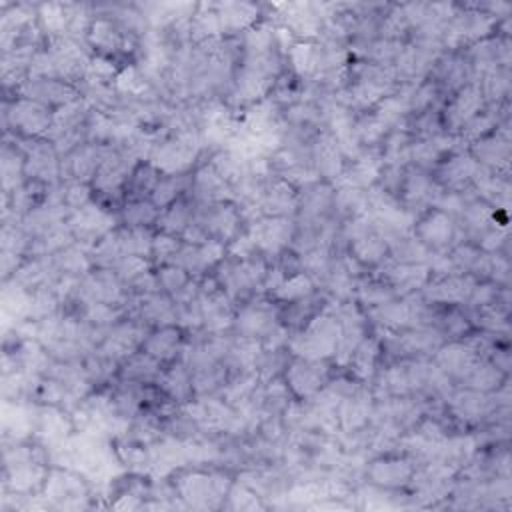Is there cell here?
I'll return each mask as SVG.
<instances>
[{
	"label": "cell",
	"mask_w": 512,
	"mask_h": 512,
	"mask_svg": "<svg viewBox=\"0 0 512 512\" xmlns=\"http://www.w3.org/2000/svg\"><path fill=\"white\" fill-rule=\"evenodd\" d=\"M160 208L152 200H124L118 210L120 226L126 228H154Z\"/></svg>",
	"instance_id": "cell-36"
},
{
	"label": "cell",
	"mask_w": 512,
	"mask_h": 512,
	"mask_svg": "<svg viewBox=\"0 0 512 512\" xmlns=\"http://www.w3.org/2000/svg\"><path fill=\"white\" fill-rule=\"evenodd\" d=\"M286 68L302 82H310L318 76V42L296 40L286 52Z\"/></svg>",
	"instance_id": "cell-31"
},
{
	"label": "cell",
	"mask_w": 512,
	"mask_h": 512,
	"mask_svg": "<svg viewBox=\"0 0 512 512\" xmlns=\"http://www.w3.org/2000/svg\"><path fill=\"white\" fill-rule=\"evenodd\" d=\"M486 108L478 82H470L458 92L450 94L442 106V124L450 134H458L462 126Z\"/></svg>",
	"instance_id": "cell-15"
},
{
	"label": "cell",
	"mask_w": 512,
	"mask_h": 512,
	"mask_svg": "<svg viewBox=\"0 0 512 512\" xmlns=\"http://www.w3.org/2000/svg\"><path fill=\"white\" fill-rule=\"evenodd\" d=\"M192 220H194V202L186 194V196L178 198L174 204H170L168 208L160 210V216H158L154 228L158 232L182 238L184 230L190 226Z\"/></svg>",
	"instance_id": "cell-33"
},
{
	"label": "cell",
	"mask_w": 512,
	"mask_h": 512,
	"mask_svg": "<svg viewBox=\"0 0 512 512\" xmlns=\"http://www.w3.org/2000/svg\"><path fill=\"white\" fill-rule=\"evenodd\" d=\"M14 96L40 102L52 110L82 96L80 88L60 78H26Z\"/></svg>",
	"instance_id": "cell-17"
},
{
	"label": "cell",
	"mask_w": 512,
	"mask_h": 512,
	"mask_svg": "<svg viewBox=\"0 0 512 512\" xmlns=\"http://www.w3.org/2000/svg\"><path fill=\"white\" fill-rule=\"evenodd\" d=\"M412 234L432 252H448L456 242L462 240L456 220L438 208H428L416 216Z\"/></svg>",
	"instance_id": "cell-11"
},
{
	"label": "cell",
	"mask_w": 512,
	"mask_h": 512,
	"mask_svg": "<svg viewBox=\"0 0 512 512\" xmlns=\"http://www.w3.org/2000/svg\"><path fill=\"white\" fill-rule=\"evenodd\" d=\"M222 508H230V510H262V508H266V502L252 488H248L246 484L234 480L230 490H228V496H226Z\"/></svg>",
	"instance_id": "cell-42"
},
{
	"label": "cell",
	"mask_w": 512,
	"mask_h": 512,
	"mask_svg": "<svg viewBox=\"0 0 512 512\" xmlns=\"http://www.w3.org/2000/svg\"><path fill=\"white\" fill-rule=\"evenodd\" d=\"M334 186L324 180H314L302 188H298V210H296V226H318L334 218Z\"/></svg>",
	"instance_id": "cell-12"
},
{
	"label": "cell",
	"mask_w": 512,
	"mask_h": 512,
	"mask_svg": "<svg viewBox=\"0 0 512 512\" xmlns=\"http://www.w3.org/2000/svg\"><path fill=\"white\" fill-rule=\"evenodd\" d=\"M114 144L82 142L70 154L62 156V182H86L92 184L98 168L112 152Z\"/></svg>",
	"instance_id": "cell-14"
},
{
	"label": "cell",
	"mask_w": 512,
	"mask_h": 512,
	"mask_svg": "<svg viewBox=\"0 0 512 512\" xmlns=\"http://www.w3.org/2000/svg\"><path fill=\"white\" fill-rule=\"evenodd\" d=\"M416 462L404 452L378 454L364 464V482L382 490H406L414 472Z\"/></svg>",
	"instance_id": "cell-6"
},
{
	"label": "cell",
	"mask_w": 512,
	"mask_h": 512,
	"mask_svg": "<svg viewBox=\"0 0 512 512\" xmlns=\"http://www.w3.org/2000/svg\"><path fill=\"white\" fill-rule=\"evenodd\" d=\"M374 408V394L370 384H360L354 392L344 396L338 404V434H352L370 424Z\"/></svg>",
	"instance_id": "cell-21"
},
{
	"label": "cell",
	"mask_w": 512,
	"mask_h": 512,
	"mask_svg": "<svg viewBox=\"0 0 512 512\" xmlns=\"http://www.w3.org/2000/svg\"><path fill=\"white\" fill-rule=\"evenodd\" d=\"M150 330L152 328H148L140 320L124 316L120 322H116L112 328H108V332L104 334V338L96 350L120 364L130 354H134L142 348V342Z\"/></svg>",
	"instance_id": "cell-13"
},
{
	"label": "cell",
	"mask_w": 512,
	"mask_h": 512,
	"mask_svg": "<svg viewBox=\"0 0 512 512\" xmlns=\"http://www.w3.org/2000/svg\"><path fill=\"white\" fill-rule=\"evenodd\" d=\"M24 150L10 138H4L0 154V176H2V194H10L26 182L24 174Z\"/></svg>",
	"instance_id": "cell-32"
},
{
	"label": "cell",
	"mask_w": 512,
	"mask_h": 512,
	"mask_svg": "<svg viewBox=\"0 0 512 512\" xmlns=\"http://www.w3.org/2000/svg\"><path fill=\"white\" fill-rule=\"evenodd\" d=\"M332 302L326 304L304 328L292 332L288 340V350L292 356L308 360H330L338 346V322L332 314Z\"/></svg>",
	"instance_id": "cell-2"
},
{
	"label": "cell",
	"mask_w": 512,
	"mask_h": 512,
	"mask_svg": "<svg viewBox=\"0 0 512 512\" xmlns=\"http://www.w3.org/2000/svg\"><path fill=\"white\" fill-rule=\"evenodd\" d=\"M478 280L470 274H450L430 278L420 290V296L434 306H462Z\"/></svg>",
	"instance_id": "cell-20"
},
{
	"label": "cell",
	"mask_w": 512,
	"mask_h": 512,
	"mask_svg": "<svg viewBox=\"0 0 512 512\" xmlns=\"http://www.w3.org/2000/svg\"><path fill=\"white\" fill-rule=\"evenodd\" d=\"M54 110L20 96H8L2 104L4 134L14 138H44L52 126Z\"/></svg>",
	"instance_id": "cell-3"
},
{
	"label": "cell",
	"mask_w": 512,
	"mask_h": 512,
	"mask_svg": "<svg viewBox=\"0 0 512 512\" xmlns=\"http://www.w3.org/2000/svg\"><path fill=\"white\" fill-rule=\"evenodd\" d=\"M160 176H162L160 170L156 166H152L148 160L138 162L132 168V172L124 184V198L126 200H150L152 190L158 184Z\"/></svg>",
	"instance_id": "cell-34"
},
{
	"label": "cell",
	"mask_w": 512,
	"mask_h": 512,
	"mask_svg": "<svg viewBox=\"0 0 512 512\" xmlns=\"http://www.w3.org/2000/svg\"><path fill=\"white\" fill-rule=\"evenodd\" d=\"M280 324V306L266 294L254 296L236 308L232 334L264 340Z\"/></svg>",
	"instance_id": "cell-5"
},
{
	"label": "cell",
	"mask_w": 512,
	"mask_h": 512,
	"mask_svg": "<svg viewBox=\"0 0 512 512\" xmlns=\"http://www.w3.org/2000/svg\"><path fill=\"white\" fill-rule=\"evenodd\" d=\"M154 272H156V278H158V284H160V292L168 294L170 298H174L182 288H186L194 280L186 270H182L176 264L156 266Z\"/></svg>",
	"instance_id": "cell-43"
},
{
	"label": "cell",
	"mask_w": 512,
	"mask_h": 512,
	"mask_svg": "<svg viewBox=\"0 0 512 512\" xmlns=\"http://www.w3.org/2000/svg\"><path fill=\"white\" fill-rule=\"evenodd\" d=\"M316 290H318V286L312 280V276L302 270V272L286 276L282 280V284L268 298H272L276 304H290V302H298V300L312 296Z\"/></svg>",
	"instance_id": "cell-37"
},
{
	"label": "cell",
	"mask_w": 512,
	"mask_h": 512,
	"mask_svg": "<svg viewBox=\"0 0 512 512\" xmlns=\"http://www.w3.org/2000/svg\"><path fill=\"white\" fill-rule=\"evenodd\" d=\"M66 224L74 236V240L82 246H86L88 250L106 234H110L112 230H116L120 226L118 214L104 208L102 204H98L96 200L88 202L86 206L74 210L68 214Z\"/></svg>",
	"instance_id": "cell-7"
},
{
	"label": "cell",
	"mask_w": 512,
	"mask_h": 512,
	"mask_svg": "<svg viewBox=\"0 0 512 512\" xmlns=\"http://www.w3.org/2000/svg\"><path fill=\"white\" fill-rule=\"evenodd\" d=\"M156 386L162 390L166 398L172 402L184 406L190 400H194V388H192V372L182 360H174L170 364H164Z\"/></svg>",
	"instance_id": "cell-28"
},
{
	"label": "cell",
	"mask_w": 512,
	"mask_h": 512,
	"mask_svg": "<svg viewBox=\"0 0 512 512\" xmlns=\"http://www.w3.org/2000/svg\"><path fill=\"white\" fill-rule=\"evenodd\" d=\"M262 216H288L294 218L298 210V188L284 178L272 174L266 182L262 202Z\"/></svg>",
	"instance_id": "cell-25"
},
{
	"label": "cell",
	"mask_w": 512,
	"mask_h": 512,
	"mask_svg": "<svg viewBox=\"0 0 512 512\" xmlns=\"http://www.w3.org/2000/svg\"><path fill=\"white\" fill-rule=\"evenodd\" d=\"M190 188V172L188 174H162L158 184L152 190L150 200L156 204V208L164 210L170 204H174L178 198L186 196Z\"/></svg>",
	"instance_id": "cell-39"
},
{
	"label": "cell",
	"mask_w": 512,
	"mask_h": 512,
	"mask_svg": "<svg viewBox=\"0 0 512 512\" xmlns=\"http://www.w3.org/2000/svg\"><path fill=\"white\" fill-rule=\"evenodd\" d=\"M194 222L210 240H218L226 246L246 228L240 208L234 202H218L206 206L194 204Z\"/></svg>",
	"instance_id": "cell-8"
},
{
	"label": "cell",
	"mask_w": 512,
	"mask_h": 512,
	"mask_svg": "<svg viewBox=\"0 0 512 512\" xmlns=\"http://www.w3.org/2000/svg\"><path fill=\"white\" fill-rule=\"evenodd\" d=\"M392 298H398V296L382 278L374 274H366L358 278L356 290H354V302H358L364 310L380 306Z\"/></svg>",
	"instance_id": "cell-38"
},
{
	"label": "cell",
	"mask_w": 512,
	"mask_h": 512,
	"mask_svg": "<svg viewBox=\"0 0 512 512\" xmlns=\"http://www.w3.org/2000/svg\"><path fill=\"white\" fill-rule=\"evenodd\" d=\"M332 374L334 372L330 360H308L292 356L282 378L294 400H306L320 392Z\"/></svg>",
	"instance_id": "cell-10"
},
{
	"label": "cell",
	"mask_w": 512,
	"mask_h": 512,
	"mask_svg": "<svg viewBox=\"0 0 512 512\" xmlns=\"http://www.w3.org/2000/svg\"><path fill=\"white\" fill-rule=\"evenodd\" d=\"M246 234L254 242L256 250L270 262L292 246L296 220L288 216H260L246 224Z\"/></svg>",
	"instance_id": "cell-9"
},
{
	"label": "cell",
	"mask_w": 512,
	"mask_h": 512,
	"mask_svg": "<svg viewBox=\"0 0 512 512\" xmlns=\"http://www.w3.org/2000/svg\"><path fill=\"white\" fill-rule=\"evenodd\" d=\"M164 364L158 362L156 358H152L150 354L138 350L134 354H130L126 360L120 362L118 368V380L124 382H134V384H156L160 372H162Z\"/></svg>",
	"instance_id": "cell-30"
},
{
	"label": "cell",
	"mask_w": 512,
	"mask_h": 512,
	"mask_svg": "<svg viewBox=\"0 0 512 512\" xmlns=\"http://www.w3.org/2000/svg\"><path fill=\"white\" fill-rule=\"evenodd\" d=\"M184 342H186V332L180 326H176V324L158 326L148 332L140 350L150 354L152 358H156L162 364H170L180 358Z\"/></svg>",
	"instance_id": "cell-24"
},
{
	"label": "cell",
	"mask_w": 512,
	"mask_h": 512,
	"mask_svg": "<svg viewBox=\"0 0 512 512\" xmlns=\"http://www.w3.org/2000/svg\"><path fill=\"white\" fill-rule=\"evenodd\" d=\"M436 366L458 386L480 356L466 344V340H446L432 356Z\"/></svg>",
	"instance_id": "cell-23"
},
{
	"label": "cell",
	"mask_w": 512,
	"mask_h": 512,
	"mask_svg": "<svg viewBox=\"0 0 512 512\" xmlns=\"http://www.w3.org/2000/svg\"><path fill=\"white\" fill-rule=\"evenodd\" d=\"M504 382H508V376L502 370H498L494 366V362H490L488 358H480L470 368V372L462 378V382L458 386H466V388L480 390V392H494Z\"/></svg>",
	"instance_id": "cell-35"
},
{
	"label": "cell",
	"mask_w": 512,
	"mask_h": 512,
	"mask_svg": "<svg viewBox=\"0 0 512 512\" xmlns=\"http://www.w3.org/2000/svg\"><path fill=\"white\" fill-rule=\"evenodd\" d=\"M310 164L316 176L324 182L334 184L346 166V158L334 134L322 128L310 144Z\"/></svg>",
	"instance_id": "cell-18"
},
{
	"label": "cell",
	"mask_w": 512,
	"mask_h": 512,
	"mask_svg": "<svg viewBox=\"0 0 512 512\" xmlns=\"http://www.w3.org/2000/svg\"><path fill=\"white\" fill-rule=\"evenodd\" d=\"M380 362H382V344H380V338L370 332L352 352L348 364H346V372L364 382V384H370V380L374 378L376 370L380 368Z\"/></svg>",
	"instance_id": "cell-27"
},
{
	"label": "cell",
	"mask_w": 512,
	"mask_h": 512,
	"mask_svg": "<svg viewBox=\"0 0 512 512\" xmlns=\"http://www.w3.org/2000/svg\"><path fill=\"white\" fill-rule=\"evenodd\" d=\"M92 200H94L92 184H86V182H62V202H64V206L70 212L86 206Z\"/></svg>",
	"instance_id": "cell-45"
},
{
	"label": "cell",
	"mask_w": 512,
	"mask_h": 512,
	"mask_svg": "<svg viewBox=\"0 0 512 512\" xmlns=\"http://www.w3.org/2000/svg\"><path fill=\"white\" fill-rule=\"evenodd\" d=\"M232 478L226 468L220 466H184L172 474V486L184 508L214 510L222 508L232 486Z\"/></svg>",
	"instance_id": "cell-1"
},
{
	"label": "cell",
	"mask_w": 512,
	"mask_h": 512,
	"mask_svg": "<svg viewBox=\"0 0 512 512\" xmlns=\"http://www.w3.org/2000/svg\"><path fill=\"white\" fill-rule=\"evenodd\" d=\"M126 258L120 236H118V228L112 230L110 234H106L104 238H100L92 248H90V262L92 268H108L114 270L122 260Z\"/></svg>",
	"instance_id": "cell-40"
},
{
	"label": "cell",
	"mask_w": 512,
	"mask_h": 512,
	"mask_svg": "<svg viewBox=\"0 0 512 512\" xmlns=\"http://www.w3.org/2000/svg\"><path fill=\"white\" fill-rule=\"evenodd\" d=\"M468 152L474 156V160L480 166L508 176V172H510V134H504L496 128L492 134L470 144Z\"/></svg>",
	"instance_id": "cell-22"
},
{
	"label": "cell",
	"mask_w": 512,
	"mask_h": 512,
	"mask_svg": "<svg viewBox=\"0 0 512 512\" xmlns=\"http://www.w3.org/2000/svg\"><path fill=\"white\" fill-rule=\"evenodd\" d=\"M154 228H126L118 226V236L124 248L126 256H152V240H154Z\"/></svg>",
	"instance_id": "cell-41"
},
{
	"label": "cell",
	"mask_w": 512,
	"mask_h": 512,
	"mask_svg": "<svg viewBox=\"0 0 512 512\" xmlns=\"http://www.w3.org/2000/svg\"><path fill=\"white\" fill-rule=\"evenodd\" d=\"M344 252H348L358 264H362L370 272L388 258V242L372 226V230L352 240Z\"/></svg>",
	"instance_id": "cell-29"
},
{
	"label": "cell",
	"mask_w": 512,
	"mask_h": 512,
	"mask_svg": "<svg viewBox=\"0 0 512 512\" xmlns=\"http://www.w3.org/2000/svg\"><path fill=\"white\" fill-rule=\"evenodd\" d=\"M188 198L198 204H218V202H232L234 192L232 184L226 182L208 160H200L196 168L190 172V188H188Z\"/></svg>",
	"instance_id": "cell-16"
},
{
	"label": "cell",
	"mask_w": 512,
	"mask_h": 512,
	"mask_svg": "<svg viewBox=\"0 0 512 512\" xmlns=\"http://www.w3.org/2000/svg\"><path fill=\"white\" fill-rule=\"evenodd\" d=\"M40 494L44 496L50 508H58V510L88 508L90 480L72 468L54 464L46 474Z\"/></svg>",
	"instance_id": "cell-4"
},
{
	"label": "cell",
	"mask_w": 512,
	"mask_h": 512,
	"mask_svg": "<svg viewBox=\"0 0 512 512\" xmlns=\"http://www.w3.org/2000/svg\"><path fill=\"white\" fill-rule=\"evenodd\" d=\"M180 246H182V238L156 230L154 240H152V256H150L154 268L162 266V264H170L174 260V256L178 254Z\"/></svg>",
	"instance_id": "cell-44"
},
{
	"label": "cell",
	"mask_w": 512,
	"mask_h": 512,
	"mask_svg": "<svg viewBox=\"0 0 512 512\" xmlns=\"http://www.w3.org/2000/svg\"><path fill=\"white\" fill-rule=\"evenodd\" d=\"M478 162L468 150L444 156L432 170V178L438 186L452 192L470 190V184L478 172Z\"/></svg>",
	"instance_id": "cell-19"
},
{
	"label": "cell",
	"mask_w": 512,
	"mask_h": 512,
	"mask_svg": "<svg viewBox=\"0 0 512 512\" xmlns=\"http://www.w3.org/2000/svg\"><path fill=\"white\" fill-rule=\"evenodd\" d=\"M224 36H240L264 18L262 6L254 2H214Z\"/></svg>",
	"instance_id": "cell-26"
},
{
	"label": "cell",
	"mask_w": 512,
	"mask_h": 512,
	"mask_svg": "<svg viewBox=\"0 0 512 512\" xmlns=\"http://www.w3.org/2000/svg\"><path fill=\"white\" fill-rule=\"evenodd\" d=\"M154 268L150 258H142V256H126L116 268L114 272L118 274V278L124 282V286L128 288V284H132L136 278H140L142 274L150 272Z\"/></svg>",
	"instance_id": "cell-46"
}]
</instances>
